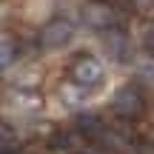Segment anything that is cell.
I'll use <instances>...</instances> for the list:
<instances>
[{
  "mask_svg": "<svg viewBox=\"0 0 154 154\" xmlns=\"http://www.w3.org/2000/svg\"><path fill=\"white\" fill-rule=\"evenodd\" d=\"M69 74H72V83H77V86H83V88H94V86H100V83L106 80L103 63H100L97 57H91V54H80L72 66H69Z\"/></svg>",
  "mask_w": 154,
  "mask_h": 154,
  "instance_id": "cell-1",
  "label": "cell"
},
{
  "mask_svg": "<svg viewBox=\"0 0 154 154\" xmlns=\"http://www.w3.org/2000/svg\"><path fill=\"white\" fill-rule=\"evenodd\" d=\"M83 23H86L91 32H109V29H117L120 11H117L114 6H109L106 0H91V3L83 9Z\"/></svg>",
  "mask_w": 154,
  "mask_h": 154,
  "instance_id": "cell-2",
  "label": "cell"
},
{
  "mask_svg": "<svg viewBox=\"0 0 154 154\" xmlns=\"http://www.w3.org/2000/svg\"><path fill=\"white\" fill-rule=\"evenodd\" d=\"M72 37H74V26L69 20H63V17L49 20L43 29H40V46H43L46 51H60V49H66V46L72 43Z\"/></svg>",
  "mask_w": 154,
  "mask_h": 154,
  "instance_id": "cell-3",
  "label": "cell"
},
{
  "mask_svg": "<svg viewBox=\"0 0 154 154\" xmlns=\"http://www.w3.org/2000/svg\"><path fill=\"white\" fill-rule=\"evenodd\" d=\"M111 111L117 117H137L143 111V91H140V86L128 83V86L117 88V94L111 97Z\"/></svg>",
  "mask_w": 154,
  "mask_h": 154,
  "instance_id": "cell-4",
  "label": "cell"
},
{
  "mask_svg": "<svg viewBox=\"0 0 154 154\" xmlns=\"http://www.w3.org/2000/svg\"><path fill=\"white\" fill-rule=\"evenodd\" d=\"M103 34V49H106V54L111 57L114 63H128L134 57V43L128 40V34H123L120 29H109V32H100Z\"/></svg>",
  "mask_w": 154,
  "mask_h": 154,
  "instance_id": "cell-5",
  "label": "cell"
},
{
  "mask_svg": "<svg viewBox=\"0 0 154 154\" xmlns=\"http://www.w3.org/2000/svg\"><path fill=\"white\" fill-rule=\"evenodd\" d=\"M49 146L60 154H80L86 149V137H83L77 128H60L49 137Z\"/></svg>",
  "mask_w": 154,
  "mask_h": 154,
  "instance_id": "cell-6",
  "label": "cell"
},
{
  "mask_svg": "<svg viewBox=\"0 0 154 154\" xmlns=\"http://www.w3.org/2000/svg\"><path fill=\"white\" fill-rule=\"evenodd\" d=\"M9 106L20 117H32V114H37L43 109V100L37 94H32V91H14V94H9Z\"/></svg>",
  "mask_w": 154,
  "mask_h": 154,
  "instance_id": "cell-7",
  "label": "cell"
},
{
  "mask_svg": "<svg viewBox=\"0 0 154 154\" xmlns=\"http://www.w3.org/2000/svg\"><path fill=\"white\" fill-rule=\"evenodd\" d=\"M77 131L83 134V137H100L106 128V120L97 114V111H80L77 114Z\"/></svg>",
  "mask_w": 154,
  "mask_h": 154,
  "instance_id": "cell-8",
  "label": "cell"
},
{
  "mask_svg": "<svg viewBox=\"0 0 154 154\" xmlns=\"http://www.w3.org/2000/svg\"><path fill=\"white\" fill-rule=\"evenodd\" d=\"M100 137H103L106 146L114 149V151H123V149H128V146L134 143V134L128 131V128H109V126H106Z\"/></svg>",
  "mask_w": 154,
  "mask_h": 154,
  "instance_id": "cell-9",
  "label": "cell"
},
{
  "mask_svg": "<svg viewBox=\"0 0 154 154\" xmlns=\"http://www.w3.org/2000/svg\"><path fill=\"white\" fill-rule=\"evenodd\" d=\"M86 94H88V88L77 86V83H69V86L60 88L63 106H69V109H80V106H86Z\"/></svg>",
  "mask_w": 154,
  "mask_h": 154,
  "instance_id": "cell-10",
  "label": "cell"
},
{
  "mask_svg": "<svg viewBox=\"0 0 154 154\" xmlns=\"http://www.w3.org/2000/svg\"><path fill=\"white\" fill-rule=\"evenodd\" d=\"M17 149V134L9 123H0V154H9Z\"/></svg>",
  "mask_w": 154,
  "mask_h": 154,
  "instance_id": "cell-11",
  "label": "cell"
},
{
  "mask_svg": "<svg viewBox=\"0 0 154 154\" xmlns=\"http://www.w3.org/2000/svg\"><path fill=\"white\" fill-rule=\"evenodd\" d=\"M14 60V40L9 34H0V69H6Z\"/></svg>",
  "mask_w": 154,
  "mask_h": 154,
  "instance_id": "cell-12",
  "label": "cell"
},
{
  "mask_svg": "<svg viewBox=\"0 0 154 154\" xmlns=\"http://www.w3.org/2000/svg\"><path fill=\"white\" fill-rule=\"evenodd\" d=\"M140 80H143V83L151 80V66H149V63H143V66H140Z\"/></svg>",
  "mask_w": 154,
  "mask_h": 154,
  "instance_id": "cell-13",
  "label": "cell"
},
{
  "mask_svg": "<svg viewBox=\"0 0 154 154\" xmlns=\"http://www.w3.org/2000/svg\"><path fill=\"white\" fill-rule=\"evenodd\" d=\"M80 154H103V151H97V149H88V151H86V149H83Z\"/></svg>",
  "mask_w": 154,
  "mask_h": 154,
  "instance_id": "cell-14",
  "label": "cell"
},
{
  "mask_svg": "<svg viewBox=\"0 0 154 154\" xmlns=\"http://www.w3.org/2000/svg\"><path fill=\"white\" fill-rule=\"evenodd\" d=\"M140 154H151V151H149V149H143V151H140Z\"/></svg>",
  "mask_w": 154,
  "mask_h": 154,
  "instance_id": "cell-15",
  "label": "cell"
},
{
  "mask_svg": "<svg viewBox=\"0 0 154 154\" xmlns=\"http://www.w3.org/2000/svg\"><path fill=\"white\" fill-rule=\"evenodd\" d=\"M9 154H17V149H14V151H9Z\"/></svg>",
  "mask_w": 154,
  "mask_h": 154,
  "instance_id": "cell-16",
  "label": "cell"
}]
</instances>
